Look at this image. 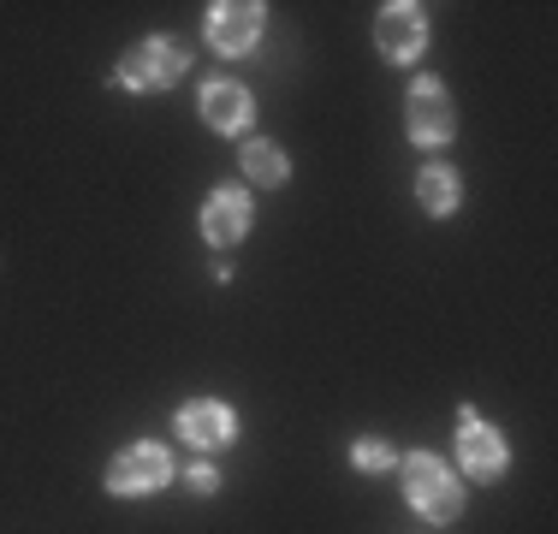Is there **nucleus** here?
Returning <instances> with one entry per match:
<instances>
[{
  "label": "nucleus",
  "instance_id": "11",
  "mask_svg": "<svg viewBox=\"0 0 558 534\" xmlns=\"http://www.w3.org/2000/svg\"><path fill=\"white\" fill-rule=\"evenodd\" d=\"M416 196H422V208H428V214H451V208H458V172H451V167H428L416 179Z\"/></svg>",
  "mask_w": 558,
  "mask_h": 534
},
{
  "label": "nucleus",
  "instance_id": "3",
  "mask_svg": "<svg viewBox=\"0 0 558 534\" xmlns=\"http://www.w3.org/2000/svg\"><path fill=\"white\" fill-rule=\"evenodd\" d=\"M167 475H172V458H167L161 446H131V451H119V458L108 463V487L125 493V499L167 487Z\"/></svg>",
  "mask_w": 558,
  "mask_h": 534
},
{
  "label": "nucleus",
  "instance_id": "10",
  "mask_svg": "<svg viewBox=\"0 0 558 534\" xmlns=\"http://www.w3.org/2000/svg\"><path fill=\"white\" fill-rule=\"evenodd\" d=\"M458 458H463V470H470V475H499V470H505V446H499V434H494V427H482V422H463Z\"/></svg>",
  "mask_w": 558,
  "mask_h": 534
},
{
  "label": "nucleus",
  "instance_id": "2",
  "mask_svg": "<svg viewBox=\"0 0 558 534\" xmlns=\"http://www.w3.org/2000/svg\"><path fill=\"white\" fill-rule=\"evenodd\" d=\"M191 65V48L179 43V36H149V43H137L125 53V65H119V84L131 89H161L172 77Z\"/></svg>",
  "mask_w": 558,
  "mask_h": 534
},
{
  "label": "nucleus",
  "instance_id": "14",
  "mask_svg": "<svg viewBox=\"0 0 558 534\" xmlns=\"http://www.w3.org/2000/svg\"><path fill=\"white\" fill-rule=\"evenodd\" d=\"M215 481H220L215 470H191V487H196V493H215Z\"/></svg>",
  "mask_w": 558,
  "mask_h": 534
},
{
  "label": "nucleus",
  "instance_id": "5",
  "mask_svg": "<svg viewBox=\"0 0 558 534\" xmlns=\"http://www.w3.org/2000/svg\"><path fill=\"white\" fill-rule=\"evenodd\" d=\"M428 48V19L416 7H387L380 12V53L387 60H416Z\"/></svg>",
  "mask_w": 558,
  "mask_h": 534
},
{
  "label": "nucleus",
  "instance_id": "8",
  "mask_svg": "<svg viewBox=\"0 0 558 534\" xmlns=\"http://www.w3.org/2000/svg\"><path fill=\"white\" fill-rule=\"evenodd\" d=\"M179 434L191 439L196 451H215L232 439V410L226 404H191V410H179Z\"/></svg>",
  "mask_w": 558,
  "mask_h": 534
},
{
  "label": "nucleus",
  "instance_id": "12",
  "mask_svg": "<svg viewBox=\"0 0 558 534\" xmlns=\"http://www.w3.org/2000/svg\"><path fill=\"white\" fill-rule=\"evenodd\" d=\"M244 167H250V179H256V184H279V179H286V155H279L274 143H250Z\"/></svg>",
  "mask_w": 558,
  "mask_h": 534
},
{
  "label": "nucleus",
  "instance_id": "6",
  "mask_svg": "<svg viewBox=\"0 0 558 534\" xmlns=\"http://www.w3.org/2000/svg\"><path fill=\"white\" fill-rule=\"evenodd\" d=\"M410 137L416 143H446L451 137V101L434 77L410 89Z\"/></svg>",
  "mask_w": 558,
  "mask_h": 534
},
{
  "label": "nucleus",
  "instance_id": "9",
  "mask_svg": "<svg viewBox=\"0 0 558 534\" xmlns=\"http://www.w3.org/2000/svg\"><path fill=\"white\" fill-rule=\"evenodd\" d=\"M203 119H208L215 131H244L250 119H256L250 89H238V84H208V89H203Z\"/></svg>",
  "mask_w": 558,
  "mask_h": 534
},
{
  "label": "nucleus",
  "instance_id": "1",
  "mask_svg": "<svg viewBox=\"0 0 558 534\" xmlns=\"http://www.w3.org/2000/svg\"><path fill=\"white\" fill-rule=\"evenodd\" d=\"M404 493H410V505H416L428 523H446V517H458V505H463V493H458V481H451V470H446L440 458H428V451L404 458Z\"/></svg>",
  "mask_w": 558,
  "mask_h": 534
},
{
  "label": "nucleus",
  "instance_id": "13",
  "mask_svg": "<svg viewBox=\"0 0 558 534\" xmlns=\"http://www.w3.org/2000/svg\"><path fill=\"white\" fill-rule=\"evenodd\" d=\"M351 458H356V470H387V463H392V446H387V439H356Z\"/></svg>",
  "mask_w": 558,
  "mask_h": 534
},
{
  "label": "nucleus",
  "instance_id": "4",
  "mask_svg": "<svg viewBox=\"0 0 558 534\" xmlns=\"http://www.w3.org/2000/svg\"><path fill=\"white\" fill-rule=\"evenodd\" d=\"M208 36H215L220 53H244L262 36V7L256 0H220V7L208 12Z\"/></svg>",
  "mask_w": 558,
  "mask_h": 534
},
{
  "label": "nucleus",
  "instance_id": "7",
  "mask_svg": "<svg viewBox=\"0 0 558 534\" xmlns=\"http://www.w3.org/2000/svg\"><path fill=\"white\" fill-rule=\"evenodd\" d=\"M244 232H250V196L226 184V191H215L203 208V238L208 244H238Z\"/></svg>",
  "mask_w": 558,
  "mask_h": 534
}]
</instances>
